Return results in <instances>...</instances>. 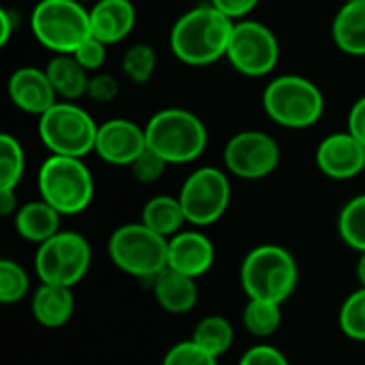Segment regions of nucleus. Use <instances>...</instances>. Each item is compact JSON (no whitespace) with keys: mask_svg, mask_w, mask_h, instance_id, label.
Returning <instances> with one entry per match:
<instances>
[{"mask_svg":"<svg viewBox=\"0 0 365 365\" xmlns=\"http://www.w3.org/2000/svg\"><path fill=\"white\" fill-rule=\"evenodd\" d=\"M38 195L62 216L86 212L94 199V178L83 158L49 154L38 167Z\"/></svg>","mask_w":365,"mask_h":365,"instance_id":"nucleus-5","label":"nucleus"},{"mask_svg":"<svg viewBox=\"0 0 365 365\" xmlns=\"http://www.w3.org/2000/svg\"><path fill=\"white\" fill-rule=\"evenodd\" d=\"M145 141L167 165H188L201 158L210 135L197 113L182 107H167L148 120Z\"/></svg>","mask_w":365,"mask_h":365,"instance_id":"nucleus-2","label":"nucleus"},{"mask_svg":"<svg viewBox=\"0 0 365 365\" xmlns=\"http://www.w3.org/2000/svg\"><path fill=\"white\" fill-rule=\"evenodd\" d=\"M190 340L218 359L231 351V346L235 342V329L229 319H225L220 314H210L197 323Z\"/></svg>","mask_w":365,"mask_h":365,"instance_id":"nucleus-24","label":"nucleus"},{"mask_svg":"<svg viewBox=\"0 0 365 365\" xmlns=\"http://www.w3.org/2000/svg\"><path fill=\"white\" fill-rule=\"evenodd\" d=\"M30 30L53 56L75 53V49L92 36L90 9L77 0H38L30 13Z\"/></svg>","mask_w":365,"mask_h":365,"instance_id":"nucleus-7","label":"nucleus"},{"mask_svg":"<svg viewBox=\"0 0 365 365\" xmlns=\"http://www.w3.org/2000/svg\"><path fill=\"white\" fill-rule=\"evenodd\" d=\"M346 130H349L359 143H364L365 145V94L364 96H359V98L353 103V107H351V111H349V120H346Z\"/></svg>","mask_w":365,"mask_h":365,"instance_id":"nucleus-37","label":"nucleus"},{"mask_svg":"<svg viewBox=\"0 0 365 365\" xmlns=\"http://www.w3.org/2000/svg\"><path fill=\"white\" fill-rule=\"evenodd\" d=\"M6 92H9V101L19 111L36 118H41L60 101L45 68H36V66H21L13 71L6 83Z\"/></svg>","mask_w":365,"mask_h":365,"instance_id":"nucleus-15","label":"nucleus"},{"mask_svg":"<svg viewBox=\"0 0 365 365\" xmlns=\"http://www.w3.org/2000/svg\"><path fill=\"white\" fill-rule=\"evenodd\" d=\"M152 289L158 306L169 314H188L199 302L197 280L169 267L152 280Z\"/></svg>","mask_w":365,"mask_h":365,"instance_id":"nucleus-20","label":"nucleus"},{"mask_svg":"<svg viewBox=\"0 0 365 365\" xmlns=\"http://www.w3.org/2000/svg\"><path fill=\"white\" fill-rule=\"evenodd\" d=\"M120 94V81L115 75L98 71L90 75L88 83V98L94 103H113Z\"/></svg>","mask_w":365,"mask_h":365,"instance_id":"nucleus-34","label":"nucleus"},{"mask_svg":"<svg viewBox=\"0 0 365 365\" xmlns=\"http://www.w3.org/2000/svg\"><path fill=\"white\" fill-rule=\"evenodd\" d=\"M167 167H169L167 160H163L156 152H152L150 148H145L143 154L128 169H130L133 178L139 184H154V182H158L165 175Z\"/></svg>","mask_w":365,"mask_h":365,"instance_id":"nucleus-32","label":"nucleus"},{"mask_svg":"<svg viewBox=\"0 0 365 365\" xmlns=\"http://www.w3.org/2000/svg\"><path fill=\"white\" fill-rule=\"evenodd\" d=\"M137 24V9L133 0H96L90 9L92 36L105 45L124 41Z\"/></svg>","mask_w":365,"mask_h":365,"instance_id":"nucleus-17","label":"nucleus"},{"mask_svg":"<svg viewBox=\"0 0 365 365\" xmlns=\"http://www.w3.org/2000/svg\"><path fill=\"white\" fill-rule=\"evenodd\" d=\"M364 173H365V167H364Z\"/></svg>","mask_w":365,"mask_h":365,"instance_id":"nucleus-43","label":"nucleus"},{"mask_svg":"<svg viewBox=\"0 0 365 365\" xmlns=\"http://www.w3.org/2000/svg\"><path fill=\"white\" fill-rule=\"evenodd\" d=\"M30 310L34 321L47 329L64 327L75 314V297L73 289L56 287V284H38L30 297Z\"/></svg>","mask_w":365,"mask_h":365,"instance_id":"nucleus-19","label":"nucleus"},{"mask_svg":"<svg viewBox=\"0 0 365 365\" xmlns=\"http://www.w3.org/2000/svg\"><path fill=\"white\" fill-rule=\"evenodd\" d=\"M240 365H291V361L280 349L272 344H257L242 355Z\"/></svg>","mask_w":365,"mask_h":365,"instance_id":"nucleus-35","label":"nucleus"},{"mask_svg":"<svg viewBox=\"0 0 365 365\" xmlns=\"http://www.w3.org/2000/svg\"><path fill=\"white\" fill-rule=\"evenodd\" d=\"M240 282L248 299L284 304L297 289L299 267L284 246L261 244L244 257Z\"/></svg>","mask_w":365,"mask_h":365,"instance_id":"nucleus-3","label":"nucleus"},{"mask_svg":"<svg viewBox=\"0 0 365 365\" xmlns=\"http://www.w3.org/2000/svg\"><path fill=\"white\" fill-rule=\"evenodd\" d=\"M235 21L214 4H201L182 13L171 32L169 45L173 56L188 66H210L227 58Z\"/></svg>","mask_w":365,"mask_h":365,"instance_id":"nucleus-1","label":"nucleus"},{"mask_svg":"<svg viewBox=\"0 0 365 365\" xmlns=\"http://www.w3.org/2000/svg\"><path fill=\"white\" fill-rule=\"evenodd\" d=\"M259 2L261 0H212L210 4H214L233 21H240V19H248V15L259 6Z\"/></svg>","mask_w":365,"mask_h":365,"instance_id":"nucleus-36","label":"nucleus"},{"mask_svg":"<svg viewBox=\"0 0 365 365\" xmlns=\"http://www.w3.org/2000/svg\"><path fill=\"white\" fill-rule=\"evenodd\" d=\"M145 148V126H139L128 118H113L98 124L94 152L107 165L130 167L143 154Z\"/></svg>","mask_w":365,"mask_h":365,"instance_id":"nucleus-13","label":"nucleus"},{"mask_svg":"<svg viewBox=\"0 0 365 365\" xmlns=\"http://www.w3.org/2000/svg\"><path fill=\"white\" fill-rule=\"evenodd\" d=\"M278 141L263 130H240L235 133L222 152L227 173L255 182L272 175L280 165Z\"/></svg>","mask_w":365,"mask_h":365,"instance_id":"nucleus-12","label":"nucleus"},{"mask_svg":"<svg viewBox=\"0 0 365 365\" xmlns=\"http://www.w3.org/2000/svg\"><path fill=\"white\" fill-rule=\"evenodd\" d=\"M98 124L77 103L58 101L38 118V137L53 156L86 158L96 148Z\"/></svg>","mask_w":365,"mask_h":365,"instance_id":"nucleus-8","label":"nucleus"},{"mask_svg":"<svg viewBox=\"0 0 365 365\" xmlns=\"http://www.w3.org/2000/svg\"><path fill=\"white\" fill-rule=\"evenodd\" d=\"M30 293L28 272L13 259L0 261V304L13 306L19 304Z\"/></svg>","mask_w":365,"mask_h":365,"instance_id":"nucleus-29","label":"nucleus"},{"mask_svg":"<svg viewBox=\"0 0 365 365\" xmlns=\"http://www.w3.org/2000/svg\"><path fill=\"white\" fill-rule=\"evenodd\" d=\"M156 64H158L156 51L148 43H135L122 56V73L130 83L137 86H143L154 77Z\"/></svg>","mask_w":365,"mask_h":365,"instance_id":"nucleus-28","label":"nucleus"},{"mask_svg":"<svg viewBox=\"0 0 365 365\" xmlns=\"http://www.w3.org/2000/svg\"><path fill=\"white\" fill-rule=\"evenodd\" d=\"M355 274H357V280L359 284L365 289V252L359 255V261H357V267H355Z\"/></svg>","mask_w":365,"mask_h":365,"instance_id":"nucleus-40","label":"nucleus"},{"mask_svg":"<svg viewBox=\"0 0 365 365\" xmlns=\"http://www.w3.org/2000/svg\"><path fill=\"white\" fill-rule=\"evenodd\" d=\"M331 38L342 53L365 58V0L344 2L338 9L331 21Z\"/></svg>","mask_w":365,"mask_h":365,"instance_id":"nucleus-22","label":"nucleus"},{"mask_svg":"<svg viewBox=\"0 0 365 365\" xmlns=\"http://www.w3.org/2000/svg\"><path fill=\"white\" fill-rule=\"evenodd\" d=\"M229 173L218 167L195 169L182 184L178 199L190 227L203 229L218 222L231 205Z\"/></svg>","mask_w":365,"mask_h":365,"instance_id":"nucleus-10","label":"nucleus"},{"mask_svg":"<svg viewBox=\"0 0 365 365\" xmlns=\"http://www.w3.org/2000/svg\"><path fill=\"white\" fill-rule=\"evenodd\" d=\"M26 173V152L9 133L0 135V190H17Z\"/></svg>","mask_w":365,"mask_h":365,"instance_id":"nucleus-26","label":"nucleus"},{"mask_svg":"<svg viewBox=\"0 0 365 365\" xmlns=\"http://www.w3.org/2000/svg\"><path fill=\"white\" fill-rule=\"evenodd\" d=\"M344 2H364V0H344Z\"/></svg>","mask_w":365,"mask_h":365,"instance_id":"nucleus-41","label":"nucleus"},{"mask_svg":"<svg viewBox=\"0 0 365 365\" xmlns=\"http://www.w3.org/2000/svg\"><path fill=\"white\" fill-rule=\"evenodd\" d=\"M62 218L64 216L58 210H53L43 199H36L19 205V210L13 216V227L21 240L41 246L62 231Z\"/></svg>","mask_w":365,"mask_h":365,"instance_id":"nucleus-18","label":"nucleus"},{"mask_svg":"<svg viewBox=\"0 0 365 365\" xmlns=\"http://www.w3.org/2000/svg\"><path fill=\"white\" fill-rule=\"evenodd\" d=\"M216 261L214 242L199 229H184L169 240V269L199 280Z\"/></svg>","mask_w":365,"mask_h":365,"instance_id":"nucleus-16","label":"nucleus"},{"mask_svg":"<svg viewBox=\"0 0 365 365\" xmlns=\"http://www.w3.org/2000/svg\"><path fill=\"white\" fill-rule=\"evenodd\" d=\"M17 21L19 19H17L15 11H11L6 6L0 9V47L9 45V41H11V36H13V32L17 28Z\"/></svg>","mask_w":365,"mask_h":365,"instance_id":"nucleus-38","label":"nucleus"},{"mask_svg":"<svg viewBox=\"0 0 365 365\" xmlns=\"http://www.w3.org/2000/svg\"><path fill=\"white\" fill-rule=\"evenodd\" d=\"M160 365H218V359L210 355L207 351H203L192 340H184V342L173 344L165 353Z\"/></svg>","mask_w":365,"mask_h":365,"instance_id":"nucleus-31","label":"nucleus"},{"mask_svg":"<svg viewBox=\"0 0 365 365\" xmlns=\"http://www.w3.org/2000/svg\"><path fill=\"white\" fill-rule=\"evenodd\" d=\"M17 210H19V205H17L15 190H0V214L4 218H9V216H15Z\"/></svg>","mask_w":365,"mask_h":365,"instance_id":"nucleus-39","label":"nucleus"},{"mask_svg":"<svg viewBox=\"0 0 365 365\" xmlns=\"http://www.w3.org/2000/svg\"><path fill=\"white\" fill-rule=\"evenodd\" d=\"M107 255L126 276L154 280L169 267V240L148 229L141 220L126 222L109 235Z\"/></svg>","mask_w":365,"mask_h":365,"instance_id":"nucleus-6","label":"nucleus"},{"mask_svg":"<svg viewBox=\"0 0 365 365\" xmlns=\"http://www.w3.org/2000/svg\"><path fill=\"white\" fill-rule=\"evenodd\" d=\"M319 171L336 182L353 180L364 173L365 145L359 143L349 130L327 135L314 154Z\"/></svg>","mask_w":365,"mask_h":365,"instance_id":"nucleus-14","label":"nucleus"},{"mask_svg":"<svg viewBox=\"0 0 365 365\" xmlns=\"http://www.w3.org/2000/svg\"><path fill=\"white\" fill-rule=\"evenodd\" d=\"M244 329L255 338H272L282 325V304L267 299H248L242 312Z\"/></svg>","mask_w":365,"mask_h":365,"instance_id":"nucleus-25","label":"nucleus"},{"mask_svg":"<svg viewBox=\"0 0 365 365\" xmlns=\"http://www.w3.org/2000/svg\"><path fill=\"white\" fill-rule=\"evenodd\" d=\"M338 325L340 331L355 342H365V289L359 287L357 291H353L338 314Z\"/></svg>","mask_w":365,"mask_h":365,"instance_id":"nucleus-30","label":"nucleus"},{"mask_svg":"<svg viewBox=\"0 0 365 365\" xmlns=\"http://www.w3.org/2000/svg\"><path fill=\"white\" fill-rule=\"evenodd\" d=\"M77 2H90V0H77Z\"/></svg>","mask_w":365,"mask_h":365,"instance_id":"nucleus-42","label":"nucleus"},{"mask_svg":"<svg viewBox=\"0 0 365 365\" xmlns=\"http://www.w3.org/2000/svg\"><path fill=\"white\" fill-rule=\"evenodd\" d=\"M45 73L60 101L77 103L88 96L90 73L75 60L73 53H56L45 66Z\"/></svg>","mask_w":365,"mask_h":365,"instance_id":"nucleus-21","label":"nucleus"},{"mask_svg":"<svg viewBox=\"0 0 365 365\" xmlns=\"http://www.w3.org/2000/svg\"><path fill=\"white\" fill-rule=\"evenodd\" d=\"M338 233L355 252H365V195L351 199L338 216Z\"/></svg>","mask_w":365,"mask_h":365,"instance_id":"nucleus-27","label":"nucleus"},{"mask_svg":"<svg viewBox=\"0 0 365 365\" xmlns=\"http://www.w3.org/2000/svg\"><path fill=\"white\" fill-rule=\"evenodd\" d=\"M92 246L75 231H60L45 244L36 246L34 272L43 284L73 289L90 272Z\"/></svg>","mask_w":365,"mask_h":365,"instance_id":"nucleus-9","label":"nucleus"},{"mask_svg":"<svg viewBox=\"0 0 365 365\" xmlns=\"http://www.w3.org/2000/svg\"><path fill=\"white\" fill-rule=\"evenodd\" d=\"M141 222L154 233L163 235L165 240H171L173 235L184 231V227L188 225L180 199L169 197V195L152 197L141 210Z\"/></svg>","mask_w":365,"mask_h":365,"instance_id":"nucleus-23","label":"nucleus"},{"mask_svg":"<svg viewBox=\"0 0 365 365\" xmlns=\"http://www.w3.org/2000/svg\"><path fill=\"white\" fill-rule=\"evenodd\" d=\"M229 64L244 77H267L280 62V43L276 32L257 19L235 21L227 49Z\"/></svg>","mask_w":365,"mask_h":365,"instance_id":"nucleus-11","label":"nucleus"},{"mask_svg":"<svg viewBox=\"0 0 365 365\" xmlns=\"http://www.w3.org/2000/svg\"><path fill=\"white\" fill-rule=\"evenodd\" d=\"M107 47L103 41H98L96 36H88L77 49H75V60L88 71V73H98L103 68V64L107 62Z\"/></svg>","mask_w":365,"mask_h":365,"instance_id":"nucleus-33","label":"nucleus"},{"mask_svg":"<svg viewBox=\"0 0 365 365\" xmlns=\"http://www.w3.org/2000/svg\"><path fill=\"white\" fill-rule=\"evenodd\" d=\"M267 118L291 130H304L314 126L325 113V96L321 88L302 75L274 77L261 96Z\"/></svg>","mask_w":365,"mask_h":365,"instance_id":"nucleus-4","label":"nucleus"}]
</instances>
